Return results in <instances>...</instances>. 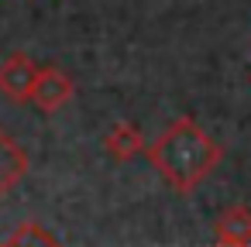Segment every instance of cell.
<instances>
[{
    "label": "cell",
    "mask_w": 251,
    "mask_h": 247,
    "mask_svg": "<svg viewBox=\"0 0 251 247\" xmlns=\"http://www.w3.org/2000/svg\"><path fill=\"white\" fill-rule=\"evenodd\" d=\"M148 165L176 189V192H193L224 158V148L193 120V117H176L145 151Z\"/></svg>",
    "instance_id": "cell-1"
},
{
    "label": "cell",
    "mask_w": 251,
    "mask_h": 247,
    "mask_svg": "<svg viewBox=\"0 0 251 247\" xmlns=\"http://www.w3.org/2000/svg\"><path fill=\"white\" fill-rule=\"evenodd\" d=\"M38 72H42V66H35L28 55H21V52L7 55L0 62V93L11 96L14 103H28L31 93H35Z\"/></svg>",
    "instance_id": "cell-2"
},
{
    "label": "cell",
    "mask_w": 251,
    "mask_h": 247,
    "mask_svg": "<svg viewBox=\"0 0 251 247\" xmlns=\"http://www.w3.org/2000/svg\"><path fill=\"white\" fill-rule=\"evenodd\" d=\"M69 100H73V79L62 69H55V66H42L38 83H35V93H31V103L42 113H55Z\"/></svg>",
    "instance_id": "cell-3"
},
{
    "label": "cell",
    "mask_w": 251,
    "mask_h": 247,
    "mask_svg": "<svg viewBox=\"0 0 251 247\" xmlns=\"http://www.w3.org/2000/svg\"><path fill=\"white\" fill-rule=\"evenodd\" d=\"M28 175V151L0 127V199Z\"/></svg>",
    "instance_id": "cell-4"
},
{
    "label": "cell",
    "mask_w": 251,
    "mask_h": 247,
    "mask_svg": "<svg viewBox=\"0 0 251 247\" xmlns=\"http://www.w3.org/2000/svg\"><path fill=\"white\" fill-rule=\"evenodd\" d=\"M103 148H107V155H110V158H117V161H127V158H134V155H145V151H148L141 127H138V124H131V120L114 124V127L107 131V137H103Z\"/></svg>",
    "instance_id": "cell-5"
},
{
    "label": "cell",
    "mask_w": 251,
    "mask_h": 247,
    "mask_svg": "<svg viewBox=\"0 0 251 247\" xmlns=\"http://www.w3.org/2000/svg\"><path fill=\"white\" fill-rule=\"evenodd\" d=\"M217 240H234V244H251V209L248 206H227L217 216Z\"/></svg>",
    "instance_id": "cell-6"
},
{
    "label": "cell",
    "mask_w": 251,
    "mask_h": 247,
    "mask_svg": "<svg viewBox=\"0 0 251 247\" xmlns=\"http://www.w3.org/2000/svg\"><path fill=\"white\" fill-rule=\"evenodd\" d=\"M0 247H62L55 233H49L42 223H21L18 230H11Z\"/></svg>",
    "instance_id": "cell-7"
},
{
    "label": "cell",
    "mask_w": 251,
    "mask_h": 247,
    "mask_svg": "<svg viewBox=\"0 0 251 247\" xmlns=\"http://www.w3.org/2000/svg\"><path fill=\"white\" fill-rule=\"evenodd\" d=\"M213 247H251V244H234V240H213Z\"/></svg>",
    "instance_id": "cell-8"
}]
</instances>
